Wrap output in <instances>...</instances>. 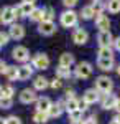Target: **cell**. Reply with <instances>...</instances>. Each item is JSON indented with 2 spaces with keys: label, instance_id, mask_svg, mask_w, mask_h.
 <instances>
[{
  "label": "cell",
  "instance_id": "6da1fadb",
  "mask_svg": "<svg viewBox=\"0 0 120 124\" xmlns=\"http://www.w3.org/2000/svg\"><path fill=\"white\" fill-rule=\"evenodd\" d=\"M95 89L102 94H109L113 89V81L109 76H99L95 79Z\"/></svg>",
  "mask_w": 120,
  "mask_h": 124
},
{
  "label": "cell",
  "instance_id": "7a4b0ae2",
  "mask_svg": "<svg viewBox=\"0 0 120 124\" xmlns=\"http://www.w3.org/2000/svg\"><path fill=\"white\" fill-rule=\"evenodd\" d=\"M61 25L66 28H71L77 25V13L74 10H66L61 13Z\"/></svg>",
  "mask_w": 120,
  "mask_h": 124
},
{
  "label": "cell",
  "instance_id": "3957f363",
  "mask_svg": "<svg viewBox=\"0 0 120 124\" xmlns=\"http://www.w3.org/2000/svg\"><path fill=\"white\" fill-rule=\"evenodd\" d=\"M15 18H17V15H15L13 7H3L0 10V22L3 25H12L15 22Z\"/></svg>",
  "mask_w": 120,
  "mask_h": 124
},
{
  "label": "cell",
  "instance_id": "277c9868",
  "mask_svg": "<svg viewBox=\"0 0 120 124\" xmlns=\"http://www.w3.org/2000/svg\"><path fill=\"white\" fill-rule=\"evenodd\" d=\"M31 66L33 70L36 68V70H46L49 66V58L45 55V53H36L33 60H31Z\"/></svg>",
  "mask_w": 120,
  "mask_h": 124
},
{
  "label": "cell",
  "instance_id": "5b68a950",
  "mask_svg": "<svg viewBox=\"0 0 120 124\" xmlns=\"http://www.w3.org/2000/svg\"><path fill=\"white\" fill-rule=\"evenodd\" d=\"M92 75V65L91 63H87V61H81V63H77V66H76V76L77 78H89Z\"/></svg>",
  "mask_w": 120,
  "mask_h": 124
},
{
  "label": "cell",
  "instance_id": "8992f818",
  "mask_svg": "<svg viewBox=\"0 0 120 124\" xmlns=\"http://www.w3.org/2000/svg\"><path fill=\"white\" fill-rule=\"evenodd\" d=\"M12 56L15 58L17 61L25 63V61L30 60V51H28L27 46H15V48H13V51H12Z\"/></svg>",
  "mask_w": 120,
  "mask_h": 124
},
{
  "label": "cell",
  "instance_id": "52a82bcc",
  "mask_svg": "<svg viewBox=\"0 0 120 124\" xmlns=\"http://www.w3.org/2000/svg\"><path fill=\"white\" fill-rule=\"evenodd\" d=\"M36 99H38L36 93H35L33 89H30V88L23 89V91L20 93V101H21L23 104H30V103H35Z\"/></svg>",
  "mask_w": 120,
  "mask_h": 124
},
{
  "label": "cell",
  "instance_id": "ba28073f",
  "mask_svg": "<svg viewBox=\"0 0 120 124\" xmlns=\"http://www.w3.org/2000/svg\"><path fill=\"white\" fill-rule=\"evenodd\" d=\"M87 40H89V33H87L84 28H76V30H74L73 41L76 43V45H84Z\"/></svg>",
  "mask_w": 120,
  "mask_h": 124
},
{
  "label": "cell",
  "instance_id": "9c48e42d",
  "mask_svg": "<svg viewBox=\"0 0 120 124\" xmlns=\"http://www.w3.org/2000/svg\"><path fill=\"white\" fill-rule=\"evenodd\" d=\"M8 35H10V38H13V40H21L25 37V27L18 25V23H12Z\"/></svg>",
  "mask_w": 120,
  "mask_h": 124
},
{
  "label": "cell",
  "instance_id": "30bf717a",
  "mask_svg": "<svg viewBox=\"0 0 120 124\" xmlns=\"http://www.w3.org/2000/svg\"><path fill=\"white\" fill-rule=\"evenodd\" d=\"M97 41H99L100 46H112V43H113V37H112L110 30H109V31H99V35H97Z\"/></svg>",
  "mask_w": 120,
  "mask_h": 124
},
{
  "label": "cell",
  "instance_id": "8fae6325",
  "mask_svg": "<svg viewBox=\"0 0 120 124\" xmlns=\"http://www.w3.org/2000/svg\"><path fill=\"white\" fill-rule=\"evenodd\" d=\"M99 99H100V106L104 109H113V106H115V101H117V98L113 94H102L99 96Z\"/></svg>",
  "mask_w": 120,
  "mask_h": 124
},
{
  "label": "cell",
  "instance_id": "7c38bea8",
  "mask_svg": "<svg viewBox=\"0 0 120 124\" xmlns=\"http://www.w3.org/2000/svg\"><path fill=\"white\" fill-rule=\"evenodd\" d=\"M95 25H97V28L100 30V31H109V28H110V20H109L107 15L100 13V15L95 17Z\"/></svg>",
  "mask_w": 120,
  "mask_h": 124
},
{
  "label": "cell",
  "instance_id": "4fadbf2b",
  "mask_svg": "<svg viewBox=\"0 0 120 124\" xmlns=\"http://www.w3.org/2000/svg\"><path fill=\"white\" fill-rule=\"evenodd\" d=\"M38 30H40L41 35L49 37V35H53L56 31V25H54V22H41L40 27H38Z\"/></svg>",
  "mask_w": 120,
  "mask_h": 124
},
{
  "label": "cell",
  "instance_id": "5bb4252c",
  "mask_svg": "<svg viewBox=\"0 0 120 124\" xmlns=\"http://www.w3.org/2000/svg\"><path fill=\"white\" fill-rule=\"evenodd\" d=\"M82 101L87 106L94 104L95 101H99V91H97L95 88H94V89H87V91L84 93V96H82Z\"/></svg>",
  "mask_w": 120,
  "mask_h": 124
},
{
  "label": "cell",
  "instance_id": "9a60e30c",
  "mask_svg": "<svg viewBox=\"0 0 120 124\" xmlns=\"http://www.w3.org/2000/svg\"><path fill=\"white\" fill-rule=\"evenodd\" d=\"M31 75H33V66L23 65V66L18 68V79L20 81H27V79H30Z\"/></svg>",
  "mask_w": 120,
  "mask_h": 124
},
{
  "label": "cell",
  "instance_id": "2e32d148",
  "mask_svg": "<svg viewBox=\"0 0 120 124\" xmlns=\"http://www.w3.org/2000/svg\"><path fill=\"white\" fill-rule=\"evenodd\" d=\"M53 104L49 98H38L36 99V111L38 113H48L49 106Z\"/></svg>",
  "mask_w": 120,
  "mask_h": 124
},
{
  "label": "cell",
  "instance_id": "e0dca14e",
  "mask_svg": "<svg viewBox=\"0 0 120 124\" xmlns=\"http://www.w3.org/2000/svg\"><path fill=\"white\" fill-rule=\"evenodd\" d=\"M97 66L102 71H110V70H113V58H99Z\"/></svg>",
  "mask_w": 120,
  "mask_h": 124
},
{
  "label": "cell",
  "instance_id": "ac0fdd59",
  "mask_svg": "<svg viewBox=\"0 0 120 124\" xmlns=\"http://www.w3.org/2000/svg\"><path fill=\"white\" fill-rule=\"evenodd\" d=\"M73 63H74V55H71V53H63V55L59 56V66L69 68Z\"/></svg>",
  "mask_w": 120,
  "mask_h": 124
},
{
  "label": "cell",
  "instance_id": "d6986e66",
  "mask_svg": "<svg viewBox=\"0 0 120 124\" xmlns=\"http://www.w3.org/2000/svg\"><path fill=\"white\" fill-rule=\"evenodd\" d=\"M33 86H35V89H38V91H43V89L48 88V79L45 76H38V78H35Z\"/></svg>",
  "mask_w": 120,
  "mask_h": 124
},
{
  "label": "cell",
  "instance_id": "ffe728a7",
  "mask_svg": "<svg viewBox=\"0 0 120 124\" xmlns=\"http://www.w3.org/2000/svg\"><path fill=\"white\" fill-rule=\"evenodd\" d=\"M63 113V108L58 104V103H53V104L49 106V109H48V116L49 117H59Z\"/></svg>",
  "mask_w": 120,
  "mask_h": 124
},
{
  "label": "cell",
  "instance_id": "44dd1931",
  "mask_svg": "<svg viewBox=\"0 0 120 124\" xmlns=\"http://www.w3.org/2000/svg\"><path fill=\"white\" fill-rule=\"evenodd\" d=\"M5 76L8 78L10 81L18 79V68L17 66H7V70H5Z\"/></svg>",
  "mask_w": 120,
  "mask_h": 124
},
{
  "label": "cell",
  "instance_id": "7402d4cb",
  "mask_svg": "<svg viewBox=\"0 0 120 124\" xmlns=\"http://www.w3.org/2000/svg\"><path fill=\"white\" fill-rule=\"evenodd\" d=\"M81 17L86 20H91L92 17H95V12H94L92 5H86V7H82V10H81Z\"/></svg>",
  "mask_w": 120,
  "mask_h": 124
},
{
  "label": "cell",
  "instance_id": "603a6c76",
  "mask_svg": "<svg viewBox=\"0 0 120 124\" xmlns=\"http://www.w3.org/2000/svg\"><path fill=\"white\" fill-rule=\"evenodd\" d=\"M71 75H73V73H71V68H66V66L56 68V78H59V79H63V78H69Z\"/></svg>",
  "mask_w": 120,
  "mask_h": 124
},
{
  "label": "cell",
  "instance_id": "cb8c5ba5",
  "mask_svg": "<svg viewBox=\"0 0 120 124\" xmlns=\"http://www.w3.org/2000/svg\"><path fill=\"white\" fill-rule=\"evenodd\" d=\"M105 7L109 8L110 13H119L120 12V0H109L105 3Z\"/></svg>",
  "mask_w": 120,
  "mask_h": 124
},
{
  "label": "cell",
  "instance_id": "d4e9b609",
  "mask_svg": "<svg viewBox=\"0 0 120 124\" xmlns=\"http://www.w3.org/2000/svg\"><path fill=\"white\" fill-rule=\"evenodd\" d=\"M97 55H99V58H113V50H112V46H100Z\"/></svg>",
  "mask_w": 120,
  "mask_h": 124
},
{
  "label": "cell",
  "instance_id": "484cf974",
  "mask_svg": "<svg viewBox=\"0 0 120 124\" xmlns=\"http://www.w3.org/2000/svg\"><path fill=\"white\" fill-rule=\"evenodd\" d=\"M69 121L73 124H79L81 121H82V113L79 111V109H76V111H73V113H69Z\"/></svg>",
  "mask_w": 120,
  "mask_h": 124
},
{
  "label": "cell",
  "instance_id": "4316f807",
  "mask_svg": "<svg viewBox=\"0 0 120 124\" xmlns=\"http://www.w3.org/2000/svg\"><path fill=\"white\" fill-rule=\"evenodd\" d=\"M48 117H49V116H48V113H35V116H33V121H35V123L36 124H45L48 121Z\"/></svg>",
  "mask_w": 120,
  "mask_h": 124
},
{
  "label": "cell",
  "instance_id": "83f0119b",
  "mask_svg": "<svg viewBox=\"0 0 120 124\" xmlns=\"http://www.w3.org/2000/svg\"><path fill=\"white\" fill-rule=\"evenodd\" d=\"M30 20H33V22H43V8H35L30 13Z\"/></svg>",
  "mask_w": 120,
  "mask_h": 124
},
{
  "label": "cell",
  "instance_id": "f1b7e54d",
  "mask_svg": "<svg viewBox=\"0 0 120 124\" xmlns=\"http://www.w3.org/2000/svg\"><path fill=\"white\" fill-rule=\"evenodd\" d=\"M53 18H54V10L51 7L43 8V22H53Z\"/></svg>",
  "mask_w": 120,
  "mask_h": 124
},
{
  "label": "cell",
  "instance_id": "f546056e",
  "mask_svg": "<svg viewBox=\"0 0 120 124\" xmlns=\"http://www.w3.org/2000/svg\"><path fill=\"white\" fill-rule=\"evenodd\" d=\"M12 106H13V98H5V96L0 98V109H10Z\"/></svg>",
  "mask_w": 120,
  "mask_h": 124
},
{
  "label": "cell",
  "instance_id": "4dcf8cb0",
  "mask_svg": "<svg viewBox=\"0 0 120 124\" xmlns=\"http://www.w3.org/2000/svg\"><path fill=\"white\" fill-rule=\"evenodd\" d=\"M77 103H79V99H76V98H73V99H67V101H66V109H67V113H73V111H76V109H77Z\"/></svg>",
  "mask_w": 120,
  "mask_h": 124
},
{
  "label": "cell",
  "instance_id": "1f68e13d",
  "mask_svg": "<svg viewBox=\"0 0 120 124\" xmlns=\"http://www.w3.org/2000/svg\"><path fill=\"white\" fill-rule=\"evenodd\" d=\"M61 85H63V83H61V79H59V78H53L51 81H48V86H49V88H53V89H59Z\"/></svg>",
  "mask_w": 120,
  "mask_h": 124
},
{
  "label": "cell",
  "instance_id": "d6a6232c",
  "mask_svg": "<svg viewBox=\"0 0 120 124\" xmlns=\"http://www.w3.org/2000/svg\"><path fill=\"white\" fill-rule=\"evenodd\" d=\"M13 88L12 86H3V91H2V96H5V98H12L13 96Z\"/></svg>",
  "mask_w": 120,
  "mask_h": 124
},
{
  "label": "cell",
  "instance_id": "836d02e7",
  "mask_svg": "<svg viewBox=\"0 0 120 124\" xmlns=\"http://www.w3.org/2000/svg\"><path fill=\"white\" fill-rule=\"evenodd\" d=\"M8 40H10V35L7 31H0V46H2V45H7Z\"/></svg>",
  "mask_w": 120,
  "mask_h": 124
},
{
  "label": "cell",
  "instance_id": "e575fe53",
  "mask_svg": "<svg viewBox=\"0 0 120 124\" xmlns=\"http://www.w3.org/2000/svg\"><path fill=\"white\" fill-rule=\"evenodd\" d=\"M5 124H21V119L17 117V116H10L5 119Z\"/></svg>",
  "mask_w": 120,
  "mask_h": 124
},
{
  "label": "cell",
  "instance_id": "d590c367",
  "mask_svg": "<svg viewBox=\"0 0 120 124\" xmlns=\"http://www.w3.org/2000/svg\"><path fill=\"white\" fill-rule=\"evenodd\" d=\"M77 2H79V0H63V3H64V7H67L69 10L73 8V7L76 5V3H77Z\"/></svg>",
  "mask_w": 120,
  "mask_h": 124
},
{
  "label": "cell",
  "instance_id": "8d00e7d4",
  "mask_svg": "<svg viewBox=\"0 0 120 124\" xmlns=\"http://www.w3.org/2000/svg\"><path fill=\"white\" fill-rule=\"evenodd\" d=\"M81 124H97V121H95V117H89V119H84Z\"/></svg>",
  "mask_w": 120,
  "mask_h": 124
},
{
  "label": "cell",
  "instance_id": "74e56055",
  "mask_svg": "<svg viewBox=\"0 0 120 124\" xmlns=\"http://www.w3.org/2000/svg\"><path fill=\"white\" fill-rule=\"evenodd\" d=\"M5 70H7V63H5L3 60H0V75L5 73Z\"/></svg>",
  "mask_w": 120,
  "mask_h": 124
},
{
  "label": "cell",
  "instance_id": "f35d334b",
  "mask_svg": "<svg viewBox=\"0 0 120 124\" xmlns=\"http://www.w3.org/2000/svg\"><path fill=\"white\" fill-rule=\"evenodd\" d=\"M66 98H67V99H73L74 98V91L73 89H67V91H66Z\"/></svg>",
  "mask_w": 120,
  "mask_h": 124
},
{
  "label": "cell",
  "instance_id": "ab89813d",
  "mask_svg": "<svg viewBox=\"0 0 120 124\" xmlns=\"http://www.w3.org/2000/svg\"><path fill=\"white\" fill-rule=\"evenodd\" d=\"M113 46H115V48H117V50L120 51V37H119V38H115V40H113Z\"/></svg>",
  "mask_w": 120,
  "mask_h": 124
},
{
  "label": "cell",
  "instance_id": "60d3db41",
  "mask_svg": "<svg viewBox=\"0 0 120 124\" xmlns=\"http://www.w3.org/2000/svg\"><path fill=\"white\" fill-rule=\"evenodd\" d=\"M113 109H117L120 114V98H117V101H115V106H113Z\"/></svg>",
  "mask_w": 120,
  "mask_h": 124
},
{
  "label": "cell",
  "instance_id": "b9f144b4",
  "mask_svg": "<svg viewBox=\"0 0 120 124\" xmlns=\"http://www.w3.org/2000/svg\"><path fill=\"white\" fill-rule=\"evenodd\" d=\"M36 0H23V3H30V5H35Z\"/></svg>",
  "mask_w": 120,
  "mask_h": 124
},
{
  "label": "cell",
  "instance_id": "7bdbcfd3",
  "mask_svg": "<svg viewBox=\"0 0 120 124\" xmlns=\"http://www.w3.org/2000/svg\"><path fill=\"white\" fill-rule=\"evenodd\" d=\"M109 124H120V123H119V121H115V119H112V121H110Z\"/></svg>",
  "mask_w": 120,
  "mask_h": 124
},
{
  "label": "cell",
  "instance_id": "ee69618b",
  "mask_svg": "<svg viewBox=\"0 0 120 124\" xmlns=\"http://www.w3.org/2000/svg\"><path fill=\"white\" fill-rule=\"evenodd\" d=\"M113 119H115V121H119V123H120V114H117L115 117H113Z\"/></svg>",
  "mask_w": 120,
  "mask_h": 124
},
{
  "label": "cell",
  "instance_id": "f6af8a7d",
  "mask_svg": "<svg viewBox=\"0 0 120 124\" xmlns=\"http://www.w3.org/2000/svg\"><path fill=\"white\" fill-rule=\"evenodd\" d=\"M0 124H5V119L3 117H0Z\"/></svg>",
  "mask_w": 120,
  "mask_h": 124
},
{
  "label": "cell",
  "instance_id": "bcb514c9",
  "mask_svg": "<svg viewBox=\"0 0 120 124\" xmlns=\"http://www.w3.org/2000/svg\"><path fill=\"white\" fill-rule=\"evenodd\" d=\"M2 91H3V86H0V98H2Z\"/></svg>",
  "mask_w": 120,
  "mask_h": 124
},
{
  "label": "cell",
  "instance_id": "7dc6e473",
  "mask_svg": "<svg viewBox=\"0 0 120 124\" xmlns=\"http://www.w3.org/2000/svg\"><path fill=\"white\" fill-rule=\"evenodd\" d=\"M117 73H119V75H120V65H119V68H117Z\"/></svg>",
  "mask_w": 120,
  "mask_h": 124
},
{
  "label": "cell",
  "instance_id": "c3c4849f",
  "mask_svg": "<svg viewBox=\"0 0 120 124\" xmlns=\"http://www.w3.org/2000/svg\"><path fill=\"white\" fill-rule=\"evenodd\" d=\"M79 124H81V123H79Z\"/></svg>",
  "mask_w": 120,
  "mask_h": 124
}]
</instances>
